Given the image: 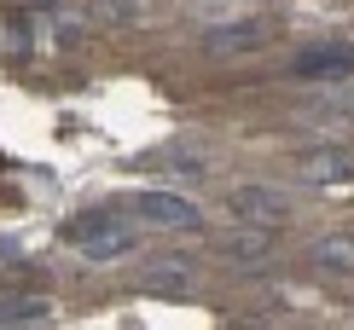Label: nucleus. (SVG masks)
Wrapping results in <instances>:
<instances>
[{"label": "nucleus", "instance_id": "nucleus-1", "mask_svg": "<svg viewBox=\"0 0 354 330\" xmlns=\"http://www.w3.org/2000/svg\"><path fill=\"white\" fill-rule=\"evenodd\" d=\"M70 244H76V249L87 255V261H122V255L134 249V226L99 208V215L70 220Z\"/></svg>", "mask_w": 354, "mask_h": 330}, {"label": "nucleus", "instance_id": "nucleus-2", "mask_svg": "<svg viewBox=\"0 0 354 330\" xmlns=\"http://www.w3.org/2000/svg\"><path fill=\"white\" fill-rule=\"evenodd\" d=\"M227 208H232V220L239 226H285L290 220V197L279 186H232L227 191Z\"/></svg>", "mask_w": 354, "mask_h": 330}, {"label": "nucleus", "instance_id": "nucleus-3", "mask_svg": "<svg viewBox=\"0 0 354 330\" xmlns=\"http://www.w3.org/2000/svg\"><path fill=\"white\" fill-rule=\"evenodd\" d=\"M134 215L145 220V226H157V232H198V203L180 197V191H140L134 197Z\"/></svg>", "mask_w": 354, "mask_h": 330}, {"label": "nucleus", "instance_id": "nucleus-4", "mask_svg": "<svg viewBox=\"0 0 354 330\" xmlns=\"http://www.w3.org/2000/svg\"><path fill=\"white\" fill-rule=\"evenodd\" d=\"M290 174L308 186H337V179H354V151L348 145H308L290 157Z\"/></svg>", "mask_w": 354, "mask_h": 330}, {"label": "nucleus", "instance_id": "nucleus-5", "mask_svg": "<svg viewBox=\"0 0 354 330\" xmlns=\"http://www.w3.org/2000/svg\"><path fill=\"white\" fill-rule=\"evenodd\" d=\"M140 290H151V295H192L198 290V266L186 261V255H157V261H145L140 266Z\"/></svg>", "mask_w": 354, "mask_h": 330}, {"label": "nucleus", "instance_id": "nucleus-6", "mask_svg": "<svg viewBox=\"0 0 354 330\" xmlns=\"http://www.w3.org/2000/svg\"><path fill=\"white\" fill-rule=\"evenodd\" d=\"M290 76L297 81H343V76H354V47H308L290 58Z\"/></svg>", "mask_w": 354, "mask_h": 330}, {"label": "nucleus", "instance_id": "nucleus-7", "mask_svg": "<svg viewBox=\"0 0 354 330\" xmlns=\"http://www.w3.org/2000/svg\"><path fill=\"white\" fill-rule=\"evenodd\" d=\"M308 261H314V273H326V278H354V232H326V237H314Z\"/></svg>", "mask_w": 354, "mask_h": 330}, {"label": "nucleus", "instance_id": "nucleus-8", "mask_svg": "<svg viewBox=\"0 0 354 330\" xmlns=\"http://www.w3.org/2000/svg\"><path fill=\"white\" fill-rule=\"evenodd\" d=\"M268 249H273V226H244V232L221 237V255L239 261V266H261V261H268Z\"/></svg>", "mask_w": 354, "mask_h": 330}, {"label": "nucleus", "instance_id": "nucleus-9", "mask_svg": "<svg viewBox=\"0 0 354 330\" xmlns=\"http://www.w3.org/2000/svg\"><path fill=\"white\" fill-rule=\"evenodd\" d=\"M203 47L209 52H256V47H268V23H221L203 35Z\"/></svg>", "mask_w": 354, "mask_h": 330}, {"label": "nucleus", "instance_id": "nucleus-10", "mask_svg": "<svg viewBox=\"0 0 354 330\" xmlns=\"http://www.w3.org/2000/svg\"><path fill=\"white\" fill-rule=\"evenodd\" d=\"M53 302L47 295H0V324H47Z\"/></svg>", "mask_w": 354, "mask_h": 330}]
</instances>
